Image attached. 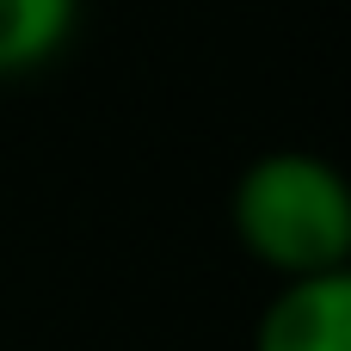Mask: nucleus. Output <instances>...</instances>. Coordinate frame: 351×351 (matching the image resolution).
<instances>
[{
  "label": "nucleus",
  "instance_id": "1",
  "mask_svg": "<svg viewBox=\"0 0 351 351\" xmlns=\"http://www.w3.org/2000/svg\"><path fill=\"white\" fill-rule=\"evenodd\" d=\"M234 241L278 271L296 278H333L351 259V191L321 154H265L234 185Z\"/></svg>",
  "mask_w": 351,
  "mask_h": 351
},
{
  "label": "nucleus",
  "instance_id": "2",
  "mask_svg": "<svg viewBox=\"0 0 351 351\" xmlns=\"http://www.w3.org/2000/svg\"><path fill=\"white\" fill-rule=\"evenodd\" d=\"M253 351H351V278H296L271 296Z\"/></svg>",
  "mask_w": 351,
  "mask_h": 351
},
{
  "label": "nucleus",
  "instance_id": "3",
  "mask_svg": "<svg viewBox=\"0 0 351 351\" xmlns=\"http://www.w3.org/2000/svg\"><path fill=\"white\" fill-rule=\"evenodd\" d=\"M74 6L80 0H0V74L43 68L74 31Z\"/></svg>",
  "mask_w": 351,
  "mask_h": 351
}]
</instances>
